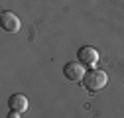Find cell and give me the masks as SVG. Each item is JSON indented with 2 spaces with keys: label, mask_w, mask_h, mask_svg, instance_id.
Here are the masks:
<instances>
[{
  "label": "cell",
  "mask_w": 124,
  "mask_h": 118,
  "mask_svg": "<svg viewBox=\"0 0 124 118\" xmlns=\"http://www.w3.org/2000/svg\"><path fill=\"white\" fill-rule=\"evenodd\" d=\"M77 59L85 65V67H95L99 63V51L95 47H91V45H83L79 51H77Z\"/></svg>",
  "instance_id": "obj_3"
},
{
  "label": "cell",
  "mask_w": 124,
  "mask_h": 118,
  "mask_svg": "<svg viewBox=\"0 0 124 118\" xmlns=\"http://www.w3.org/2000/svg\"><path fill=\"white\" fill-rule=\"evenodd\" d=\"M20 114H22V112H16V110H10L8 118H20Z\"/></svg>",
  "instance_id": "obj_6"
},
{
  "label": "cell",
  "mask_w": 124,
  "mask_h": 118,
  "mask_svg": "<svg viewBox=\"0 0 124 118\" xmlns=\"http://www.w3.org/2000/svg\"><path fill=\"white\" fill-rule=\"evenodd\" d=\"M0 26H2V30H6V32L16 34L20 30V18L14 12L4 10V12H0Z\"/></svg>",
  "instance_id": "obj_4"
},
{
  "label": "cell",
  "mask_w": 124,
  "mask_h": 118,
  "mask_svg": "<svg viewBox=\"0 0 124 118\" xmlns=\"http://www.w3.org/2000/svg\"><path fill=\"white\" fill-rule=\"evenodd\" d=\"M8 104H10V110L26 112V110L30 108V100H28V96H24V95L16 93V95H12V96L8 98Z\"/></svg>",
  "instance_id": "obj_5"
},
{
  "label": "cell",
  "mask_w": 124,
  "mask_h": 118,
  "mask_svg": "<svg viewBox=\"0 0 124 118\" xmlns=\"http://www.w3.org/2000/svg\"><path fill=\"white\" fill-rule=\"evenodd\" d=\"M81 83L85 85L87 91H91V93H99V91H102V88L108 85V75H106L104 71L91 69V71H87V75L83 77Z\"/></svg>",
  "instance_id": "obj_1"
},
{
  "label": "cell",
  "mask_w": 124,
  "mask_h": 118,
  "mask_svg": "<svg viewBox=\"0 0 124 118\" xmlns=\"http://www.w3.org/2000/svg\"><path fill=\"white\" fill-rule=\"evenodd\" d=\"M63 75H65L69 81H73V83H79V81H83V77L87 75V71H85V65H83L81 61H69V63L63 67Z\"/></svg>",
  "instance_id": "obj_2"
}]
</instances>
